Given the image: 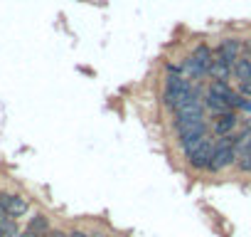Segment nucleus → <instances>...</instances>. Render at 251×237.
Here are the masks:
<instances>
[{
	"label": "nucleus",
	"mask_w": 251,
	"mask_h": 237,
	"mask_svg": "<svg viewBox=\"0 0 251 237\" xmlns=\"http://www.w3.org/2000/svg\"><path fill=\"white\" fill-rule=\"evenodd\" d=\"M187 166L192 171H200V173H209V166H212V156H214V136H204L195 144H182L180 146Z\"/></svg>",
	"instance_id": "nucleus-1"
},
{
	"label": "nucleus",
	"mask_w": 251,
	"mask_h": 237,
	"mask_svg": "<svg viewBox=\"0 0 251 237\" xmlns=\"http://www.w3.org/2000/svg\"><path fill=\"white\" fill-rule=\"evenodd\" d=\"M234 166H236V134L214 139V156H212L209 173H224Z\"/></svg>",
	"instance_id": "nucleus-2"
},
{
	"label": "nucleus",
	"mask_w": 251,
	"mask_h": 237,
	"mask_svg": "<svg viewBox=\"0 0 251 237\" xmlns=\"http://www.w3.org/2000/svg\"><path fill=\"white\" fill-rule=\"evenodd\" d=\"M173 131L177 136V146L195 144V141L209 136V121L207 118H200V121H173Z\"/></svg>",
	"instance_id": "nucleus-3"
},
{
	"label": "nucleus",
	"mask_w": 251,
	"mask_h": 237,
	"mask_svg": "<svg viewBox=\"0 0 251 237\" xmlns=\"http://www.w3.org/2000/svg\"><path fill=\"white\" fill-rule=\"evenodd\" d=\"M0 207H3L13 220H20V217H27L30 210H32V203L20 195V193H10V190H0Z\"/></svg>",
	"instance_id": "nucleus-4"
},
{
	"label": "nucleus",
	"mask_w": 251,
	"mask_h": 237,
	"mask_svg": "<svg viewBox=\"0 0 251 237\" xmlns=\"http://www.w3.org/2000/svg\"><path fill=\"white\" fill-rule=\"evenodd\" d=\"M239 129H241V118H239V111H229V114L214 116L212 121H209V134H212L214 139L234 136Z\"/></svg>",
	"instance_id": "nucleus-5"
},
{
	"label": "nucleus",
	"mask_w": 251,
	"mask_h": 237,
	"mask_svg": "<svg viewBox=\"0 0 251 237\" xmlns=\"http://www.w3.org/2000/svg\"><path fill=\"white\" fill-rule=\"evenodd\" d=\"M241 47H244V40L241 37H224V40H219L212 47V52H214L217 59H222L226 64H234L241 57Z\"/></svg>",
	"instance_id": "nucleus-6"
},
{
	"label": "nucleus",
	"mask_w": 251,
	"mask_h": 237,
	"mask_svg": "<svg viewBox=\"0 0 251 237\" xmlns=\"http://www.w3.org/2000/svg\"><path fill=\"white\" fill-rule=\"evenodd\" d=\"M25 230H27V232H35V235H40V237H45V235L52 230V222H50V217H47L45 212H35L32 217H27Z\"/></svg>",
	"instance_id": "nucleus-7"
},
{
	"label": "nucleus",
	"mask_w": 251,
	"mask_h": 237,
	"mask_svg": "<svg viewBox=\"0 0 251 237\" xmlns=\"http://www.w3.org/2000/svg\"><path fill=\"white\" fill-rule=\"evenodd\" d=\"M207 77H209V82H229L231 79V64H226V62H222V59L214 57L212 64H209Z\"/></svg>",
	"instance_id": "nucleus-8"
},
{
	"label": "nucleus",
	"mask_w": 251,
	"mask_h": 237,
	"mask_svg": "<svg viewBox=\"0 0 251 237\" xmlns=\"http://www.w3.org/2000/svg\"><path fill=\"white\" fill-rule=\"evenodd\" d=\"M231 77L241 84V82H249L251 79V57L241 55L234 64H231Z\"/></svg>",
	"instance_id": "nucleus-9"
},
{
	"label": "nucleus",
	"mask_w": 251,
	"mask_h": 237,
	"mask_svg": "<svg viewBox=\"0 0 251 237\" xmlns=\"http://www.w3.org/2000/svg\"><path fill=\"white\" fill-rule=\"evenodd\" d=\"M241 176H251V146L236 153V166H234Z\"/></svg>",
	"instance_id": "nucleus-10"
},
{
	"label": "nucleus",
	"mask_w": 251,
	"mask_h": 237,
	"mask_svg": "<svg viewBox=\"0 0 251 237\" xmlns=\"http://www.w3.org/2000/svg\"><path fill=\"white\" fill-rule=\"evenodd\" d=\"M236 91H239L244 99H251V79H249V82H241V84L236 87Z\"/></svg>",
	"instance_id": "nucleus-11"
},
{
	"label": "nucleus",
	"mask_w": 251,
	"mask_h": 237,
	"mask_svg": "<svg viewBox=\"0 0 251 237\" xmlns=\"http://www.w3.org/2000/svg\"><path fill=\"white\" fill-rule=\"evenodd\" d=\"M45 237H69V232H64V230H59V227H52Z\"/></svg>",
	"instance_id": "nucleus-12"
},
{
	"label": "nucleus",
	"mask_w": 251,
	"mask_h": 237,
	"mask_svg": "<svg viewBox=\"0 0 251 237\" xmlns=\"http://www.w3.org/2000/svg\"><path fill=\"white\" fill-rule=\"evenodd\" d=\"M69 237H94V235L86 230H69Z\"/></svg>",
	"instance_id": "nucleus-13"
},
{
	"label": "nucleus",
	"mask_w": 251,
	"mask_h": 237,
	"mask_svg": "<svg viewBox=\"0 0 251 237\" xmlns=\"http://www.w3.org/2000/svg\"><path fill=\"white\" fill-rule=\"evenodd\" d=\"M20 237H40V235H35V232H27V230H23V232H20Z\"/></svg>",
	"instance_id": "nucleus-14"
},
{
	"label": "nucleus",
	"mask_w": 251,
	"mask_h": 237,
	"mask_svg": "<svg viewBox=\"0 0 251 237\" xmlns=\"http://www.w3.org/2000/svg\"><path fill=\"white\" fill-rule=\"evenodd\" d=\"M94 237H106V235H94Z\"/></svg>",
	"instance_id": "nucleus-15"
},
{
	"label": "nucleus",
	"mask_w": 251,
	"mask_h": 237,
	"mask_svg": "<svg viewBox=\"0 0 251 237\" xmlns=\"http://www.w3.org/2000/svg\"><path fill=\"white\" fill-rule=\"evenodd\" d=\"M0 237H5V235H3V230H0Z\"/></svg>",
	"instance_id": "nucleus-16"
},
{
	"label": "nucleus",
	"mask_w": 251,
	"mask_h": 237,
	"mask_svg": "<svg viewBox=\"0 0 251 237\" xmlns=\"http://www.w3.org/2000/svg\"><path fill=\"white\" fill-rule=\"evenodd\" d=\"M246 126H251V121H249V124H246Z\"/></svg>",
	"instance_id": "nucleus-17"
}]
</instances>
